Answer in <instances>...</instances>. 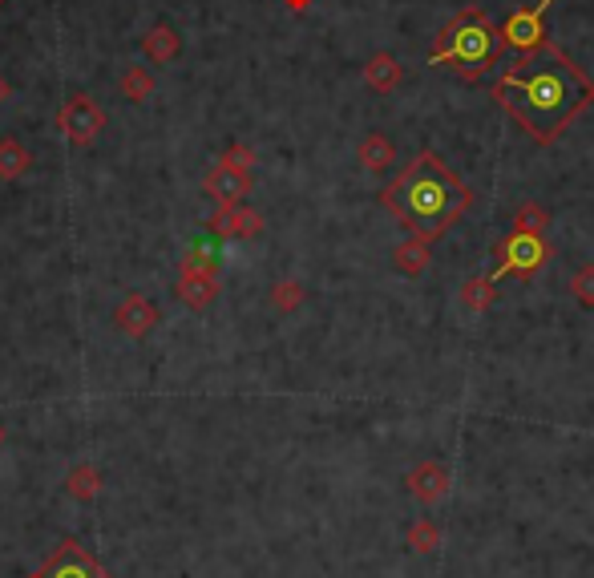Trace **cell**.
Segmentation results:
<instances>
[{"mask_svg": "<svg viewBox=\"0 0 594 578\" xmlns=\"http://www.w3.org/2000/svg\"><path fill=\"white\" fill-rule=\"evenodd\" d=\"M65 494L73 502H93L97 494H102V473H97L93 465H73L69 477H65Z\"/></svg>", "mask_w": 594, "mask_h": 578, "instance_id": "cell-12", "label": "cell"}, {"mask_svg": "<svg viewBox=\"0 0 594 578\" xmlns=\"http://www.w3.org/2000/svg\"><path fill=\"white\" fill-rule=\"evenodd\" d=\"M546 243H542V235H530V231H514L502 247H498V267L489 271V283H498V279H506V275H518V279H530V275H538L542 271V263H546Z\"/></svg>", "mask_w": 594, "mask_h": 578, "instance_id": "cell-4", "label": "cell"}, {"mask_svg": "<svg viewBox=\"0 0 594 578\" xmlns=\"http://www.w3.org/2000/svg\"><path fill=\"white\" fill-rule=\"evenodd\" d=\"M546 9H550V0H538L534 9H518V13L506 21L502 41H506V45H514L518 53H538V49L546 45V25H542Z\"/></svg>", "mask_w": 594, "mask_h": 578, "instance_id": "cell-5", "label": "cell"}, {"mask_svg": "<svg viewBox=\"0 0 594 578\" xmlns=\"http://www.w3.org/2000/svg\"><path fill=\"white\" fill-rule=\"evenodd\" d=\"M5 98H9V85H5V81H0V102H5Z\"/></svg>", "mask_w": 594, "mask_h": 578, "instance_id": "cell-25", "label": "cell"}, {"mask_svg": "<svg viewBox=\"0 0 594 578\" xmlns=\"http://www.w3.org/2000/svg\"><path fill=\"white\" fill-rule=\"evenodd\" d=\"M405 486H409L413 498H421L425 506H437V502L449 494V473H445V465H437V461H421V465L409 473Z\"/></svg>", "mask_w": 594, "mask_h": 578, "instance_id": "cell-7", "label": "cell"}, {"mask_svg": "<svg viewBox=\"0 0 594 578\" xmlns=\"http://www.w3.org/2000/svg\"><path fill=\"white\" fill-rule=\"evenodd\" d=\"M498 102L534 142L546 146L566 130L574 114L594 102V81H586L582 69L546 41L538 53H522V61L506 69V77L498 81Z\"/></svg>", "mask_w": 594, "mask_h": 578, "instance_id": "cell-1", "label": "cell"}, {"mask_svg": "<svg viewBox=\"0 0 594 578\" xmlns=\"http://www.w3.org/2000/svg\"><path fill=\"white\" fill-rule=\"evenodd\" d=\"M29 170V154L17 142H0V178H21Z\"/></svg>", "mask_w": 594, "mask_h": 578, "instance_id": "cell-16", "label": "cell"}, {"mask_svg": "<svg viewBox=\"0 0 594 578\" xmlns=\"http://www.w3.org/2000/svg\"><path fill=\"white\" fill-rule=\"evenodd\" d=\"M146 49H150V57H154V61H170V57L178 53V37H174V29H166V25H158V29L150 33V41H146Z\"/></svg>", "mask_w": 594, "mask_h": 578, "instance_id": "cell-18", "label": "cell"}, {"mask_svg": "<svg viewBox=\"0 0 594 578\" xmlns=\"http://www.w3.org/2000/svg\"><path fill=\"white\" fill-rule=\"evenodd\" d=\"M287 5H291V9H308V5H312V0H287Z\"/></svg>", "mask_w": 594, "mask_h": 578, "instance_id": "cell-24", "label": "cell"}, {"mask_svg": "<svg viewBox=\"0 0 594 578\" xmlns=\"http://www.w3.org/2000/svg\"><path fill=\"white\" fill-rule=\"evenodd\" d=\"M126 93H130L134 102H142L146 93H150V77H146L142 69H130V73H126Z\"/></svg>", "mask_w": 594, "mask_h": 578, "instance_id": "cell-23", "label": "cell"}, {"mask_svg": "<svg viewBox=\"0 0 594 578\" xmlns=\"http://www.w3.org/2000/svg\"><path fill=\"white\" fill-rule=\"evenodd\" d=\"M118 328L126 332V336H134V340H142L154 324H158V308L146 300V296H126L122 300V308H118Z\"/></svg>", "mask_w": 594, "mask_h": 578, "instance_id": "cell-8", "label": "cell"}, {"mask_svg": "<svg viewBox=\"0 0 594 578\" xmlns=\"http://www.w3.org/2000/svg\"><path fill=\"white\" fill-rule=\"evenodd\" d=\"M360 158H364L372 170H388V166H392V150H388V142H384L380 134L364 138V146H360Z\"/></svg>", "mask_w": 594, "mask_h": 578, "instance_id": "cell-19", "label": "cell"}, {"mask_svg": "<svg viewBox=\"0 0 594 578\" xmlns=\"http://www.w3.org/2000/svg\"><path fill=\"white\" fill-rule=\"evenodd\" d=\"M271 300H275V308L291 312V308H300V304H304V287H300V283H279L275 292H271Z\"/></svg>", "mask_w": 594, "mask_h": 578, "instance_id": "cell-22", "label": "cell"}, {"mask_svg": "<svg viewBox=\"0 0 594 578\" xmlns=\"http://www.w3.org/2000/svg\"><path fill=\"white\" fill-rule=\"evenodd\" d=\"M364 77H368V85H376V89H392L396 81H401V65H396L388 53H376V57L364 65Z\"/></svg>", "mask_w": 594, "mask_h": 578, "instance_id": "cell-15", "label": "cell"}, {"mask_svg": "<svg viewBox=\"0 0 594 578\" xmlns=\"http://www.w3.org/2000/svg\"><path fill=\"white\" fill-rule=\"evenodd\" d=\"M392 263H396V271H405V275H421L429 267V239L413 235V243L392 251Z\"/></svg>", "mask_w": 594, "mask_h": 578, "instance_id": "cell-13", "label": "cell"}, {"mask_svg": "<svg viewBox=\"0 0 594 578\" xmlns=\"http://www.w3.org/2000/svg\"><path fill=\"white\" fill-rule=\"evenodd\" d=\"M514 227H518V231H530V235H542V227H546V211H542L538 203H526V207L518 211Z\"/></svg>", "mask_w": 594, "mask_h": 578, "instance_id": "cell-21", "label": "cell"}, {"mask_svg": "<svg viewBox=\"0 0 594 578\" xmlns=\"http://www.w3.org/2000/svg\"><path fill=\"white\" fill-rule=\"evenodd\" d=\"M441 546V526H437V518H417L413 526H409V550L413 554H433Z\"/></svg>", "mask_w": 594, "mask_h": 578, "instance_id": "cell-14", "label": "cell"}, {"mask_svg": "<svg viewBox=\"0 0 594 578\" xmlns=\"http://www.w3.org/2000/svg\"><path fill=\"white\" fill-rule=\"evenodd\" d=\"M461 304L473 308V312H485V308L493 304V283H489V275H481V279H473V283L461 287Z\"/></svg>", "mask_w": 594, "mask_h": 578, "instance_id": "cell-17", "label": "cell"}, {"mask_svg": "<svg viewBox=\"0 0 594 578\" xmlns=\"http://www.w3.org/2000/svg\"><path fill=\"white\" fill-rule=\"evenodd\" d=\"M29 578H49V570H45V566H41V570H37V574H29Z\"/></svg>", "mask_w": 594, "mask_h": 578, "instance_id": "cell-26", "label": "cell"}, {"mask_svg": "<svg viewBox=\"0 0 594 578\" xmlns=\"http://www.w3.org/2000/svg\"><path fill=\"white\" fill-rule=\"evenodd\" d=\"M0 449H5V429H0Z\"/></svg>", "mask_w": 594, "mask_h": 578, "instance_id": "cell-27", "label": "cell"}, {"mask_svg": "<svg viewBox=\"0 0 594 578\" xmlns=\"http://www.w3.org/2000/svg\"><path fill=\"white\" fill-rule=\"evenodd\" d=\"M502 37L493 33L489 17L481 9H465L437 33V49L429 53V65H449L465 77H481L493 61L502 57Z\"/></svg>", "mask_w": 594, "mask_h": 578, "instance_id": "cell-3", "label": "cell"}, {"mask_svg": "<svg viewBox=\"0 0 594 578\" xmlns=\"http://www.w3.org/2000/svg\"><path fill=\"white\" fill-rule=\"evenodd\" d=\"M178 296L190 304V308H211L215 296H219V283H215V271H182L178 279Z\"/></svg>", "mask_w": 594, "mask_h": 578, "instance_id": "cell-9", "label": "cell"}, {"mask_svg": "<svg viewBox=\"0 0 594 578\" xmlns=\"http://www.w3.org/2000/svg\"><path fill=\"white\" fill-rule=\"evenodd\" d=\"M570 292H574V300H578L582 308H594V263H586V267L574 271Z\"/></svg>", "mask_w": 594, "mask_h": 578, "instance_id": "cell-20", "label": "cell"}, {"mask_svg": "<svg viewBox=\"0 0 594 578\" xmlns=\"http://www.w3.org/2000/svg\"><path fill=\"white\" fill-rule=\"evenodd\" d=\"M384 207L413 227L421 239H441L453 219H461L473 207V190L449 174V166L437 154H421L392 186H384Z\"/></svg>", "mask_w": 594, "mask_h": 578, "instance_id": "cell-2", "label": "cell"}, {"mask_svg": "<svg viewBox=\"0 0 594 578\" xmlns=\"http://www.w3.org/2000/svg\"><path fill=\"white\" fill-rule=\"evenodd\" d=\"M215 231L227 239H251L259 235V215L255 211H239V207H223L215 215Z\"/></svg>", "mask_w": 594, "mask_h": 578, "instance_id": "cell-11", "label": "cell"}, {"mask_svg": "<svg viewBox=\"0 0 594 578\" xmlns=\"http://www.w3.org/2000/svg\"><path fill=\"white\" fill-rule=\"evenodd\" d=\"M102 110L93 106V98L89 93H77V98H69L65 102V110H61V130L81 146V142H89L97 130H102Z\"/></svg>", "mask_w": 594, "mask_h": 578, "instance_id": "cell-6", "label": "cell"}, {"mask_svg": "<svg viewBox=\"0 0 594 578\" xmlns=\"http://www.w3.org/2000/svg\"><path fill=\"white\" fill-rule=\"evenodd\" d=\"M207 190L223 203V207H235L247 190H251V178L243 174V170H235V166H219L211 178H207Z\"/></svg>", "mask_w": 594, "mask_h": 578, "instance_id": "cell-10", "label": "cell"}]
</instances>
